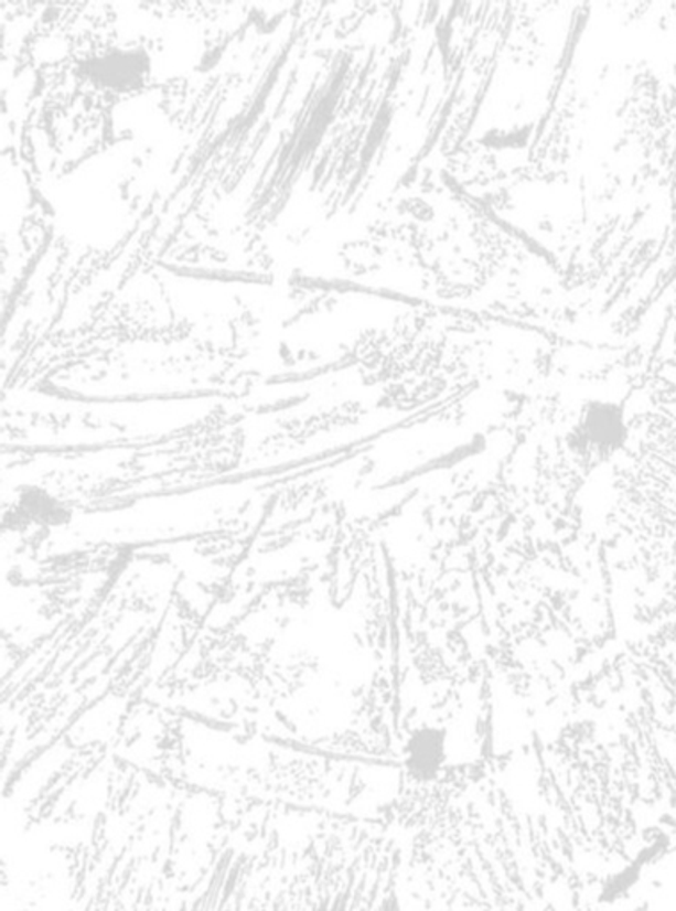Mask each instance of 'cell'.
Returning <instances> with one entry per match:
<instances>
[{
    "instance_id": "2",
    "label": "cell",
    "mask_w": 676,
    "mask_h": 911,
    "mask_svg": "<svg viewBox=\"0 0 676 911\" xmlns=\"http://www.w3.org/2000/svg\"><path fill=\"white\" fill-rule=\"evenodd\" d=\"M631 438L625 408L612 399L586 400L566 433V446L579 463L600 467L625 449Z\"/></svg>"
},
{
    "instance_id": "1",
    "label": "cell",
    "mask_w": 676,
    "mask_h": 911,
    "mask_svg": "<svg viewBox=\"0 0 676 911\" xmlns=\"http://www.w3.org/2000/svg\"><path fill=\"white\" fill-rule=\"evenodd\" d=\"M2 911H414L388 821L200 791L127 760L37 765L2 826Z\"/></svg>"
},
{
    "instance_id": "3",
    "label": "cell",
    "mask_w": 676,
    "mask_h": 911,
    "mask_svg": "<svg viewBox=\"0 0 676 911\" xmlns=\"http://www.w3.org/2000/svg\"><path fill=\"white\" fill-rule=\"evenodd\" d=\"M147 57L136 51H112L93 61L92 77L106 88L127 92L138 88L147 74Z\"/></svg>"
}]
</instances>
